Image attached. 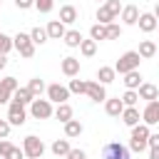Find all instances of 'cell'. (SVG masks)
Segmentation results:
<instances>
[{"label":"cell","mask_w":159,"mask_h":159,"mask_svg":"<svg viewBox=\"0 0 159 159\" xmlns=\"http://www.w3.org/2000/svg\"><path fill=\"white\" fill-rule=\"evenodd\" d=\"M89 37H92L94 42H99V40H107V27H104V25H99V22H94V25L89 27Z\"/></svg>","instance_id":"cell-27"},{"label":"cell","mask_w":159,"mask_h":159,"mask_svg":"<svg viewBox=\"0 0 159 159\" xmlns=\"http://www.w3.org/2000/svg\"><path fill=\"white\" fill-rule=\"evenodd\" d=\"M25 119H27L25 107H22V104H17V102H10V107H7V122H10L12 127H22V124H25Z\"/></svg>","instance_id":"cell-6"},{"label":"cell","mask_w":159,"mask_h":159,"mask_svg":"<svg viewBox=\"0 0 159 159\" xmlns=\"http://www.w3.org/2000/svg\"><path fill=\"white\" fill-rule=\"evenodd\" d=\"M139 84H142V75H139V70H132V72L124 75V87H127V89H137Z\"/></svg>","instance_id":"cell-22"},{"label":"cell","mask_w":159,"mask_h":159,"mask_svg":"<svg viewBox=\"0 0 159 159\" xmlns=\"http://www.w3.org/2000/svg\"><path fill=\"white\" fill-rule=\"evenodd\" d=\"M104 27H107V40H117V37L122 35V27H119L117 22H107Z\"/></svg>","instance_id":"cell-35"},{"label":"cell","mask_w":159,"mask_h":159,"mask_svg":"<svg viewBox=\"0 0 159 159\" xmlns=\"http://www.w3.org/2000/svg\"><path fill=\"white\" fill-rule=\"evenodd\" d=\"M80 134H82V122H80V119H70V122H65V137H67V139L80 137Z\"/></svg>","instance_id":"cell-21"},{"label":"cell","mask_w":159,"mask_h":159,"mask_svg":"<svg viewBox=\"0 0 159 159\" xmlns=\"http://www.w3.org/2000/svg\"><path fill=\"white\" fill-rule=\"evenodd\" d=\"M157 22H159V20H157L152 12H142L139 20H137V25H139L142 32H154V30H157Z\"/></svg>","instance_id":"cell-11"},{"label":"cell","mask_w":159,"mask_h":159,"mask_svg":"<svg viewBox=\"0 0 159 159\" xmlns=\"http://www.w3.org/2000/svg\"><path fill=\"white\" fill-rule=\"evenodd\" d=\"M104 5L109 7V12H112L114 17H117V15L122 12V2H119V0H104Z\"/></svg>","instance_id":"cell-38"},{"label":"cell","mask_w":159,"mask_h":159,"mask_svg":"<svg viewBox=\"0 0 159 159\" xmlns=\"http://www.w3.org/2000/svg\"><path fill=\"white\" fill-rule=\"evenodd\" d=\"M80 52H82L84 57H92V55L97 52V42H94L92 37H89V40H82V42H80Z\"/></svg>","instance_id":"cell-31"},{"label":"cell","mask_w":159,"mask_h":159,"mask_svg":"<svg viewBox=\"0 0 159 159\" xmlns=\"http://www.w3.org/2000/svg\"><path fill=\"white\" fill-rule=\"evenodd\" d=\"M122 20H124V25H137V20H139V7H137V5L122 7Z\"/></svg>","instance_id":"cell-17"},{"label":"cell","mask_w":159,"mask_h":159,"mask_svg":"<svg viewBox=\"0 0 159 159\" xmlns=\"http://www.w3.org/2000/svg\"><path fill=\"white\" fill-rule=\"evenodd\" d=\"M12 50V37H7L5 32H0V55H7Z\"/></svg>","instance_id":"cell-36"},{"label":"cell","mask_w":159,"mask_h":159,"mask_svg":"<svg viewBox=\"0 0 159 159\" xmlns=\"http://www.w3.org/2000/svg\"><path fill=\"white\" fill-rule=\"evenodd\" d=\"M149 159H159V149H152L149 152Z\"/></svg>","instance_id":"cell-45"},{"label":"cell","mask_w":159,"mask_h":159,"mask_svg":"<svg viewBox=\"0 0 159 159\" xmlns=\"http://www.w3.org/2000/svg\"><path fill=\"white\" fill-rule=\"evenodd\" d=\"M84 94H87L92 102H104V99H107V92H104V84H102V82H87Z\"/></svg>","instance_id":"cell-9"},{"label":"cell","mask_w":159,"mask_h":159,"mask_svg":"<svg viewBox=\"0 0 159 159\" xmlns=\"http://www.w3.org/2000/svg\"><path fill=\"white\" fill-rule=\"evenodd\" d=\"M55 117L65 124V122H70L72 119V107L67 104V102H62V104H57V109H55Z\"/></svg>","instance_id":"cell-26"},{"label":"cell","mask_w":159,"mask_h":159,"mask_svg":"<svg viewBox=\"0 0 159 159\" xmlns=\"http://www.w3.org/2000/svg\"><path fill=\"white\" fill-rule=\"evenodd\" d=\"M5 65H7V57H5V55H0V70H2Z\"/></svg>","instance_id":"cell-46"},{"label":"cell","mask_w":159,"mask_h":159,"mask_svg":"<svg viewBox=\"0 0 159 159\" xmlns=\"http://www.w3.org/2000/svg\"><path fill=\"white\" fill-rule=\"evenodd\" d=\"M35 7H37L40 12H50V10L55 7V0H35Z\"/></svg>","instance_id":"cell-37"},{"label":"cell","mask_w":159,"mask_h":159,"mask_svg":"<svg viewBox=\"0 0 159 159\" xmlns=\"http://www.w3.org/2000/svg\"><path fill=\"white\" fill-rule=\"evenodd\" d=\"M122 102H124V107H134V104L139 102L137 89H127V92H124V97H122Z\"/></svg>","instance_id":"cell-34"},{"label":"cell","mask_w":159,"mask_h":159,"mask_svg":"<svg viewBox=\"0 0 159 159\" xmlns=\"http://www.w3.org/2000/svg\"><path fill=\"white\" fill-rule=\"evenodd\" d=\"M75 20H77V7H75V5H62V7H60V22L72 25Z\"/></svg>","instance_id":"cell-16"},{"label":"cell","mask_w":159,"mask_h":159,"mask_svg":"<svg viewBox=\"0 0 159 159\" xmlns=\"http://www.w3.org/2000/svg\"><path fill=\"white\" fill-rule=\"evenodd\" d=\"M15 5H17L20 10H27V7H32V5H35V0H15Z\"/></svg>","instance_id":"cell-44"},{"label":"cell","mask_w":159,"mask_h":159,"mask_svg":"<svg viewBox=\"0 0 159 159\" xmlns=\"http://www.w3.org/2000/svg\"><path fill=\"white\" fill-rule=\"evenodd\" d=\"M27 89L32 92V97H40V94L45 92V82H42L40 77H35V80H30V84H27Z\"/></svg>","instance_id":"cell-32"},{"label":"cell","mask_w":159,"mask_h":159,"mask_svg":"<svg viewBox=\"0 0 159 159\" xmlns=\"http://www.w3.org/2000/svg\"><path fill=\"white\" fill-rule=\"evenodd\" d=\"M97 20H99V25H107V22H114V15L109 12L107 5H99L97 7Z\"/></svg>","instance_id":"cell-29"},{"label":"cell","mask_w":159,"mask_h":159,"mask_svg":"<svg viewBox=\"0 0 159 159\" xmlns=\"http://www.w3.org/2000/svg\"><path fill=\"white\" fill-rule=\"evenodd\" d=\"M139 62H142L139 52H137V50H129V52H124V55L117 60V65H114V72H119V75H127V72H132V70H139Z\"/></svg>","instance_id":"cell-1"},{"label":"cell","mask_w":159,"mask_h":159,"mask_svg":"<svg viewBox=\"0 0 159 159\" xmlns=\"http://www.w3.org/2000/svg\"><path fill=\"white\" fill-rule=\"evenodd\" d=\"M30 40H32L35 45L47 42V30H45V27H32V30H30Z\"/></svg>","instance_id":"cell-30"},{"label":"cell","mask_w":159,"mask_h":159,"mask_svg":"<svg viewBox=\"0 0 159 159\" xmlns=\"http://www.w3.org/2000/svg\"><path fill=\"white\" fill-rule=\"evenodd\" d=\"M15 89H17V80H15V77H5V80H0V104H5V102L12 97Z\"/></svg>","instance_id":"cell-10"},{"label":"cell","mask_w":159,"mask_h":159,"mask_svg":"<svg viewBox=\"0 0 159 159\" xmlns=\"http://www.w3.org/2000/svg\"><path fill=\"white\" fill-rule=\"evenodd\" d=\"M147 144H149V149H159V134H149Z\"/></svg>","instance_id":"cell-43"},{"label":"cell","mask_w":159,"mask_h":159,"mask_svg":"<svg viewBox=\"0 0 159 159\" xmlns=\"http://www.w3.org/2000/svg\"><path fill=\"white\" fill-rule=\"evenodd\" d=\"M157 52H159V47H157Z\"/></svg>","instance_id":"cell-50"},{"label":"cell","mask_w":159,"mask_h":159,"mask_svg":"<svg viewBox=\"0 0 159 159\" xmlns=\"http://www.w3.org/2000/svg\"><path fill=\"white\" fill-rule=\"evenodd\" d=\"M157 30H159V22H157Z\"/></svg>","instance_id":"cell-49"},{"label":"cell","mask_w":159,"mask_h":159,"mask_svg":"<svg viewBox=\"0 0 159 159\" xmlns=\"http://www.w3.org/2000/svg\"><path fill=\"white\" fill-rule=\"evenodd\" d=\"M119 117H122V122H124L127 127L139 124V109H137V107H124V112H122Z\"/></svg>","instance_id":"cell-19"},{"label":"cell","mask_w":159,"mask_h":159,"mask_svg":"<svg viewBox=\"0 0 159 159\" xmlns=\"http://www.w3.org/2000/svg\"><path fill=\"white\" fill-rule=\"evenodd\" d=\"M12 47H17V52H20L22 57H32V55H35V42L30 40L27 32H17V35L12 37Z\"/></svg>","instance_id":"cell-5"},{"label":"cell","mask_w":159,"mask_h":159,"mask_svg":"<svg viewBox=\"0 0 159 159\" xmlns=\"http://www.w3.org/2000/svg\"><path fill=\"white\" fill-rule=\"evenodd\" d=\"M137 94H139V99H147V102H152V99H157V97H159V89H157V84L142 82V84L137 87Z\"/></svg>","instance_id":"cell-12"},{"label":"cell","mask_w":159,"mask_h":159,"mask_svg":"<svg viewBox=\"0 0 159 159\" xmlns=\"http://www.w3.org/2000/svg\"><path fill=\"white\" fill-rule=\"evenodd\" d=\"M149 134H152V132H149V127H147V124H134V127H132V137H129V139H144V142H147V139H149Z\"/></svg>","instance_id":"cell-28"},{"label":"cell","mask_w":159,"mask_h":159,"mask_svg":"<svg viewBox=\"0 0 159 159\" xmlns=\"http://www.w3.org/2000/svg\"><path fill=\"white\" fill-rule=\"evenodd\" d=\"M22 152H25V157H30V159H42V154H45V144H42L40 137L30 134V137L22 139Z\"/></svg>","instance_id":"cell-2"},{"label":"cell","mask_w":159,"mask_h":159,"mask_svg":"<svg viewBox=\"0 0 159 159\" xmlns=\"http://www.w3.org/2000/svg\"><path fill=\"white\" fill-rule=\"evenodd\" d=\"M32 99H35V97H32V92H30L27 87H17V89L12 92V102H17V104H22V107L30 104Z\"/></svg>","instance_id":"cell-18"},{"label":"cell","mask_w":159,"mask_h":159,"mask_svg":"<svg viewBox=\"0 0 159 159\" xmlns=\"http://www.w3.org/2000/svg\"><path fill=\"white\" fill-rule=\"evenodd\" d=\"M22 157H25V152H22V149H17V147H12V149L5 154V159H22Z\"/></svg>","instance_id":"cell-40"},{"label":"cell","mask_w":159,"mask_h":159,"mask_svg":"<svg viewBox=\"0 0 159 159\" xmlns=\"http://www.w3.org/2000/svg\"><path fill=\"white\" fill-rule=\"evenodd\" d=\"M62 40H65V45H67V47H80V42H82L84 37H82V32H77V30H67Z\"/></svg>","instance_id":"cell-24"},{"label":"cell","mask_w":159,"mask_h":159,"mask_svg":"<svg viewBox=\"0 0 159 159\" xmlns=\"http://www.w3.org/2000/svg\"><path fill=\"white\" fill-rule=\"evenodd\" d=\"M70 94H84V89H87V82L84 80H70Z\"/></svg>","instance_id":"cell-33"},{"label":"cell","mask_w":159,"mask_h":159,"mask_svg":"<svg viewBox=\"0 0 159 159\" xmlns=\"http://www.w3.org/2000/svg\"><path fill=\"white\" fill-rule=\"evenodd\" d=\"M0 159H2V157H0Z\"/></svg>","instance_id":"cell-51"},{"label":"cell","mask_w":159,"mask_h":159,"mask_svg":"<svg viewBox=\"0 0 159 159\" xmlns=\"http://www.w3.org/2000/svg\"><path fill=\"white\" fill-rule=\"evenodd\" d=\"M45 30H47V37H52V40H62L65 32H67L65 30V22H60V20H50Z\"/></svg>","instance_id":"cell-13"},{"label":"cell","mask_w":159,"mask_h":159,"mask_svg":"<svg viewBox=\"0 0 159 159\" xmlns=\"http://www.w3.org/2000/svg\"><path fill=\"white\" fill-rule=\"evenodd\" d=\"M142 119H144L147 127H152V124L159 122V102H157V99L147 102V107H144V112H142Z\"/></svg>","instance_id":"cell-8"},{"label":"cell","mask_w":159,"mask_h":159,"mask_svg":"<svg viewBox=\"0 0 159 159\" xmlns=\"http://www.w3.org/2000/svg\"><path fill=\"white\" fill-rule=\"evenodd\" d=\"M104 109H107V114H109V117H119V114L124 112V102H122L119 97L104 99Z\"/></svg>","instance_id":"cell-15"},{"label":"cell","mask_w":159,"mask_h":159,"mask_svg":"<svg viewBox=\"0 0 159 159\" xmlns=\"http://www.w3.org/2000/svg\"><path fill=\"white\" fill-rule=\"evenodd\" d=\"M102 159H132V152H129V147H124L119 142H109L102 149Z\"/></svg>","instance_id":"cell-4"},{"label":"cell","mask_w":159,"mask_h":159,"mask_svg":"<svg viewBox=\"0 0 159 159\" xmlns=\"http://www.w3.org/2000/svg\"><path fill=\"white\" fill-rule=\"evenodd\" d=\"M137 52H139V57H142V60H149V57H154V55H157V45H154L152 40H142Z\"/></svg>","instance_id":"cell-20"},{"label":"cell","mask_w":159,"mask_h":159,"mask_svg":"<svg viewBox=\"0 0 159 159\" xmlns=\"http://www.w3.org/2000/svg\"><path fill=\"white\" fill-rule=\"evenodd\" d=\"M10 149H12V144H10L7 139H0V157H2V159H5V154H7Z\"/></svg>","instance_id":"cell-42"},{"label":"cell","mask_w":159,"mask_h":159,"mask_svg":"<svg viewBox=\"0 0 159 159\" xmlns=\"http://www.w3.org/2000/svg\"><path fill=\"white\" fill-rule=\"evenodd\" d=\"M47 99H50V102L62 104V102H67V99H70V89L55 82V84H50V87H47Z\"/></svg>","instance_id":"cell-7"},{"label":"cell","mask_w":159,"mask_h":159,"mask_svg":"<svg viewBox=\"0 0 159 159\" xmlns=\"http://www.w3.org/2000/svg\"><path fill=\"white\" fill-rule=\"evenodd\" d=\"M114 77H117L114 67H99V70H97V80H99L102 84H109V82H114Z\"/></svg>","instance_id":"cell-25"},{"label":"cell","mask_w":159,"mask_h":159,"mask_svg":"<svg viewBox=\"0 0 159 159\" xmlns=\"http://www.w3.org/2000/svg\"><path fill=\"white\" fill-rule=\"evenodd\" d=\"M97 2H104V0H97Z\"/></svg>","instance_id":"cell-48"},{"label":"cell","mask_w":159,"mask_h":159,"mask_svg":"<svg viewBox=\"0 0 159 159\" xmlns=\"http://www.w3.org/2000/svg\"><path fill=\"white\" fill-rule=\"evenodd\" d=\"M65 159H87V154H84L82 149H70V154H67Z\"/></svg>","instance_id":"cell-41"},{"label":"cell","mask_w":159,"mask_h":159,"mask_svg":"<svg viewBox=\"0 0 159 159\" xmlns=\"http://www.w3.org/2000/svg\"><path fill=\"white\" fill-rule=\"evenodd\" d=\"M70 149H72V147H70L67 139H55V142H52V154H55V157H67Z\"/></svg>","instance_id":"cell-23"},{"label":"cell","mask_w":159,"mask_h":159,"mask_svg":"<svg viewBox=\"0 0 159 159\" xmlns=\"http://www.w3.org/2000/svg\"><path fill=\"white\" fill-rule=\"evenodd\" d=\"M60 67H62V72H65L67 77H77V75H80V60H77V57H65Z\"/></svg>","instance_id":"cell-14"},{"label":"cell","mask_w":159,"mask_h":159,"mask_svg":"<svg viewBox=\"0 0 159 159\" xmlns=\"http://www.w3.org/2000/svg\"><path fill=\"white\" fill-rule=\"evenodd\" d=\"M30 114H32L35 119H50V117L55 114L52 102H50V99H40V97H35V99L30 102Z\"/></svg>","instance_id":"cell-3"},{"label":"cell","mask_w":159,"mask_h":159,"mask_svg":"<svg viewBox=\"0 0 159 159\" xmlns=\"http://www.w3.org/2000/svg\"><path fill=\"white\" fill-rule=\"evenodd\" d=\"M152 15H154V17H157V20H159V2H157V5H154V12H152Z\"/></svg>","instance_id":"cell-47"},{"label":"cell","mask_w":159,"mask_h":159,"mask_svg":"<svg viewBox=\"0 0 159 159\" xmlns=\"http://www.w3.org/2000/svg\"><path fill=\"white\" fill-rule=\"evenodd\" d=\"M10 122L7 119H0V139H7V134H10Z\"/></svg>","instance_id":"cell-39"}]
</instances>
